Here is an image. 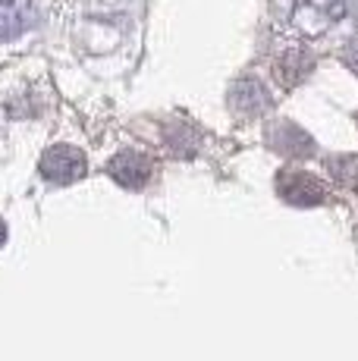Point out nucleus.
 Instances as JSON below:
<instances>
[{
	"mask_svg": "<svg viewBox=\"0 0 358 361\" xmlns=\"http://www.w3.org/2000/svg\"><path fill=\"white\" fill-rule=\"evenodd\" d=\"M4 242H6V224L0 220V245H4Z\"/></svg>",
	"mask_w": 358,
	"mask_h": 361,
	"instance_id": "0eeeda50",
	"label": "nucleus"
},
{
	"mask_svg": "<svg viewBox=\"0 0 358 361\" xmlns=\"http://www.w3.org/2000/svg\"><path fill=\"white\" fill-rule=\"evenodd\" d=\"M107 176L120 183L123 189H142L151 179V161L139 151H120L113 161L107 164Z\"/></svg>",
	"mask_w": 358,
	"mask_h": 361,
	"instance_id": "7ed1b4c3",
	"label": "nucleus"
},
{
	"mask_svg": "<svg viewBox=\"0 0 358 361\" xmlns=\"http://www.w3.org/2000/svg\"><path fill=\"white\" fill-rule=\"evenodd\" d=\"M355 10V0H292V23L302 25L305 32L318 35L342 19H349Z\"/></svg>",
	"mask_w": 358,
	"mask_h": 361,
	"instance_id": "f257e3e1",
	"label": "nucleus"
},
{
	"mask_svg": "<svg viewBox=\"0 0 358 361\" xmlns=\"http://www.w3.org/2000/svg\"><path fill=\"white\" fill-rule=\"evenodd\" d=\"M280 195L286 201H295V204H314V201H323V185L314 176H308L305 170H289L280 176Z\"/></svg>",
	"mask_w": 358,
	"mask_h": 361,
	"instance_id": "39448f33",
	"label": "nucleus"
},
{
	"mask_svg": "<svg viewBox=\"0 0 358 361\" xmlns=\"http://www.w3.org/2000/svg\"><path fill=\"white\" fill-rule=\"evenodd\" d=\"M38 170L47 183H57V185L75 183L85 173V154L75 145H54V148H47L41 154Z\"/></svg>",
	"mask_w": 358,
	"mask_h": 361,
	"instance_id": "f03ea898",
	"label": "nucleus"
},
{
	"mask_svg": "<svg viewBox=\"0 0 358 361\" xmlns=\"http://www.w3.org/2000/svg\"><path fill=\"white\" fill-rule=\"evenodd\" d=\"M35 25L32 0H0V44L25 35Z\"/></svg>",
	"mask_w": 358,
	"mask_h": 361,
	"instance_id": "20e7f679",
	"label": "nucleus"
},
{
	"mask_svg": "<svg viewBox=\"0 0 358 361\" xmlns=\"http://www.w3.org/2000/svg\"><path fill=\"white\" fill-rule=\"evenodd\" d=\"M230 104L239 116H258V114H264V107H267V92H264V85H258L254 79H245V82H239V85H233Z\"/></svg>",
	"mask_w": 358,
	"mask_h": 361,
	"instance_id": "423d86ee",
	"label": "nucleus"
}]
</instances>
